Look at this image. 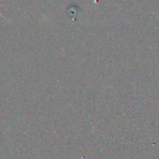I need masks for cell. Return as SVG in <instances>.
<instances>
[{
  "label": "cell",
  "mask_w": 159,
  "mask_h": 159,
  "mask_svg": "<svg viewBox=\"0 0 159 159\" xmlns=\"http://www.w3.org/2000/svg\"><path fill=\"white\" fill-rule=\"evenodd\" d=\"M0 7H1V5H0ZM0 16H1V17H3V18H5V17H4V16H3V15L1 14V12H0Z\"/></svg>",
  "instance_id": "1"
}]
</instances>
